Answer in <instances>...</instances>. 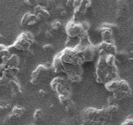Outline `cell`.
I'll use <instances>...</instances> for the list:
<instances>
[{
    "mask_svg": "<svg viewBox=\"0 0 133 125\" xmlns=\"http://www.w3.org/2000/svg\"><path fill=\"white\" fill-rule=\"evenodd\" d=\"M89 24L87 22H79L73 20L66 24V33L68 36L71 39L79 37V39L88 36Z\"/></svg>",
    "mask_w": 133,
    "mask_h": 125,
    "instance_id": "obj_1",
    "label": "cell"
},
{
    "mask_svg": "<svg viewBox=\"0 0 133 125\" xmlns=\"http://www.w3.org/2000/svg\"><path fill=\"white\" fill-rule=\"evenodd\" d=\"M58 54L64 62L70 65H82L84 63L80 51L77 46L67 47Z\"/></svg>",
    "mask_w": 133,
    "mask_h": 125,
    "instance_id": "obj_2",
    "label": "cell"
},
{
    "mask_svg": "<svg viewBox=\"0 0 133 125\" xmlns=\"http://www.w3.org/2000/svg\"><path fill=\"white\" fill-rule=\"evenodd\" d=\"M34 41L35 38L31 32H23L17 37L13 46L18 50L26 51L29 49Z\"/></svg>",
    "mask_w": 133,
    "mask_h": 125,
    "instance_id": "obj_3",
    "label": "cell"
},
{
    "mask_svg": "<svg viewBox=\"0 0 133 125\" xmlns=\"http://www.w3.org/2000/svg\"><path fill=\"white\" fill-rule=\"evenodd\" d=\"M77 47L80 51L82 59L84 63L92 61L95 57L98 55L97 46H95L90 43L85 44H79Z\"/></svg>",
    "mask_w": 133,
    "mask_h": 125,
    "instance_id": "obj_4",
    "label": "cell"
},
{
    "mask_svg": "<svg viewBox=\"0 0 133 125\" xmlns=\"http://www.w3.org/2000/svg\"><path fill=\"white\" fill-rule=\"evenodd\" d=\"M113 93H114V98L117 100L125 98L128 97L131 95V87L126 81L119 80L118 89Z\"/></svg>",
    "mask_w": 133,
    "mask_h": 125,
    "instance_id": "obj_5",
    "label": "cell"
},
{
    "mask_svg": "<svg viewBox=\"0 0 133 125\" xmlns=\"http://www.w3.org/2000/svg\"><path fill=\"white\" fill-rule=\"evenodd\" d=\"M49 73L48 67L43 65H40L35 69L31 74V82L36 84L40 82L42 79H44Z\"/></svg>",
    "mask_w": 133,
    "mask_h": 125,
    "instance_id": "obj_6",
    "label": "cell"
},
{
    "mask_svg": "<svg viewBox=\"0 0 133 125\" xmlns=\"http://www.w3.org/2000/svg\"><path fill=\"white\" fill-rule=\"evenodd\" d=\"M99 57H105L109 55H114L116 53V48L114 43L102 42L97 46Z\"/></svg>",
    "mask_w": 133,
    "mask_h": 125,
    "instance_id": "obj_7",
    "label": "cell"
},
{
    "mask_svg": "<svg viewBox=\"0 0 133 125\" xmlns=\"http://www.w3.org/2000/svg\"><path fill=\"white\" fill-rule=\"evenodd\" d=\"M38 19L36 17L34 12H28L23 14L22 20H21V26L22 27H25V26H31L36 24Z\"/></svg>",
    "mask_w": 133,
    "mask_h": 125,
    "instance_id": "obj_8",
    "label": "cell"
},
{
    "mask_svg": "<svg viewBox=\"0 0 133 125\" xmlns=\"http://www.w3.org/2000/svg\"><path fill=\"white\" fill-rule=\"evenodd\" d=\"M34 13L38 19V21H44L50 18V13L43 5H37L34 8Z\"/></svg>",
    "mask_w": 133,
    "mask_h": 125,
    "instance_id": "obj_9",
    "label": "cell"
},
{
    "mask_svg": "<svg viewBox=\"0 0 133 125\" xmlns=\"http://www.w3.org/2000/svg\"><path fill=\"white\" fill-rule=\"evenodd\" d=\"M101 35L103 42L109 43H114L113 39V31L110 27L104 26L101 29Z\"/></svg>",
    "mask_w": 133,
    "mask_h": 125,
    "instance_id": "obj_10",
    "label": "cell"
},
{
    "mask_svg": "<svg viewBox=\"0 0 133 125\" xmlns=\"http://www.w3.org/2000/svg\"><path fill=\"white\" fill-rule=\"evenodd\" d=\"M2 64L5 65L6 67H18L19 64V58L15 54L10 55L5 62L2 63Z\"/></svg>",
    "mask_w": 133,
    "mask_h": 125,
    "instance_id": "obj_11",
    "label": "cell"
},
{
    "mask_svg": "<svg viewBox=\"0 0 133 125\" xmlns=\"http://www.w3.org/2000/svg\"><path fill=\"white\" fill-rule=\"evenodd\" d=\"M119 79H114V80L110 81L105 84V87L109 91L112 92H114L117 91L119 86Z\"/></svg>",
    "mask_w": 133,
    "mask_h": 125,
    "instance_id": "obj_12",
    "label": "cell"
},
{
    "mask_svg": "<svg viewBox=\"0 0 133 125\" xmlns=\"http://www.w3.org/2000/svg\"><path fill=\"white\" fill-rule=\"evenodd\" d=\"M25 112V109L20 107L16 106L14 107L12 111V115L16 118H19L21 116L23 115Z\"/></svg>",
    "mask_w": 133,
    "mask_h": 125,
    "instance_id": "obj_13",
    "label": "cell"
},
{
    "mask_svg": "<svg viewBox=\"0 0 133 125\" xmlns=\"http://www.w3.org/2000/svg\"><path fill=\"white\" fill-rule=\"evenodd\" d=\"M42 116H43L42 111L40 109H36V110L35 111V113H34V118H35V120L41 119Z\"/></svg>",
    "mask_w": 133,
    "mask_h": 125,
    "instance_id": "obj_14",
    "label": "cell"
},
{
    "mask_svg": "<svg viewBox=\"0 0 133 125\" xmlns=\"http://www.w3.org/2000/svg\"><path fill=\"white\" fill-rule=\"evenodd\" d=\"M61 27V23H60L59 22H57V21H55V22H53L51 23V28L52 29L55 30V31H57V30H58Z\"/></svg>",
    "mask_w": 133,
    "mask_h": 125,
    "instance_id": "obj_15",
    "label": "cell"
},
{
    "mask_svg": "<svg viewBox=\"0 0 133 125\" xmlns=\"http://www.w3.org/2000/svg\"><path fill=\"white\" fill-rule=\"evenodd\" d=\"M24 1L29 5H35V6H36L39 4V0H24Z\"/></svg>",
    "mask_w": 133,
    "mask_h": 125,
    "instance_id": "obj_16",
    "label": "cell"
},
{
    "mask_svg": "<svg viewBox=\"0 0 133 125\" xmlns=\"http://www.w3.org/2000/svg\"><path fill=\"white\" fill-rule=\"evenodd\" d=\"M121 125H133V119L132 118H127L125 121H123Z\"/></svg>",
    "mask_w": 133,
    "mask_h": 125,
    "instance_id": "obj_17",
    "label": "cell"
},
{
    "mask_svg": "<svg viewBox=\"0 0 133 125\" xmlns=\"http://www.w3.org/2000/svg\"><path fill=\"white\" fill-rule=\"evenodd\" d=\"M102 125H109V124H104V123H103V124Z\"/></svg>",
    "mask_w": 133,
    "mask_h": 125,
    "instance_id": "obj_18",
    "label": "cell"
}]
</instances>
